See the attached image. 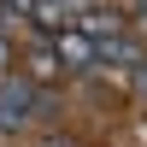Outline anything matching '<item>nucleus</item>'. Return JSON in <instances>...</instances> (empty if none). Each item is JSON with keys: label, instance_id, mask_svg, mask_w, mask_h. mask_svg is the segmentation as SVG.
<instances>
[{"label": "nucleus", "instance_id": "f257e3e1", "mask_svg": "<svg viewBox=\"0 0 147 147\" xmlns=\"http://www.w3.org/2000/svg\"><path fill=\"white\" fill-rule=\"evenodd\" d=\"M41 100H47L41 82H30V77H0V129H18Z\"/></svg>", "mask_w": 147, "mask_h": 147}, {"label": "nucleus", "instance_id": "f03ea898", "mask_svg": "<svg viewBox=\"0 0 147 147\" xmlns=\"http://www.w3.org/2000/svg\"><path fill=\"white\" fill-rule=\"evenodd\" d=\"M47 47H53V59H59L65 71H88V65H100V41H94V35H82L77 24H71V30H59Z\"/></svg>", "mask_w": 147, "mask_h": 147}, {"label": "nucleus", "instance_id": "7ed1b4c3", "mask_svg": "<svg viewBox=\"0 0 147 147\" xmlns=\"http://www.w3.org/2000/svg\"><path fill=\"white\" fill-rule=\"evenodd\" d=\"M100 65L141 71V65H147V53H141V41H136V35H106V41H100Z\"/></svg>", "mask_w": 147, "mask_h": 147}, {"label": "nucleus", "instance_id": "20e7f679", "mask_svg": "<svg viewBox=\"0 0 147 147\" xmlns=\"http://www.w3.org/2000/svg\"><path fill=\"white\" fill-rule=\"evenodd\" d=\"M30 24H35V30H71V6H65V0H41V6H35L30 12Z\"/></svg>", "mask_w": 147, "mask_h": 147}, {"label": "nucleus", "instance_id": "39448f33", "mask_svg": "<svg viewBox=\"0 0 147 147\" xmlns=\"http://www.w3.org/2000/svg\"><path fill=\"white\" fill-rule=\"evenodd\" d=\"M41 147H82L77 136H41Z\"/></svg>", "mask_w": 147, "mask_h": 147}, {"label": "nucleus", "instance_id": "423d86ee", "mask_svg": "<svg viewBox=\"0 0 147 147\" xmlns=\"http://www.w3.org/2000/svg\"><path fill=\"white\" fill-rule=\"evenodd\" d=\"M129 82H136V94L147 100V65H141V71H129Z\"/></svg>", "mask_w": 147, "mask_h": 147}, {"label": "nucleus", "instance_id": "0eeeda50", "mask_svg": "<svg viewBox=\"0 0 147 147\" xmlns=\"http://www.w3.org/2000/svg\"><path fill=\"white\" fill-rule=\"evenodd\" d=\"M6 59H12V47H6V35H0V65H6Z\"/></svg>", "mask_w": 147, "mask_h": 147}, {"label": "nucleus", "instance_id": "6e6552de", "mask_svg": "<svg viewBox=\"0 0 147 147\" xmlns=\"http://www.w3.org/2000/svg\"><path fill=\"white\" fill-rule=\"evenodd\" d=\"M136 6H141V18H147V0H136Z\"/></svg>", "mask_w": 147, "mask_h": 147}]
</instances>
